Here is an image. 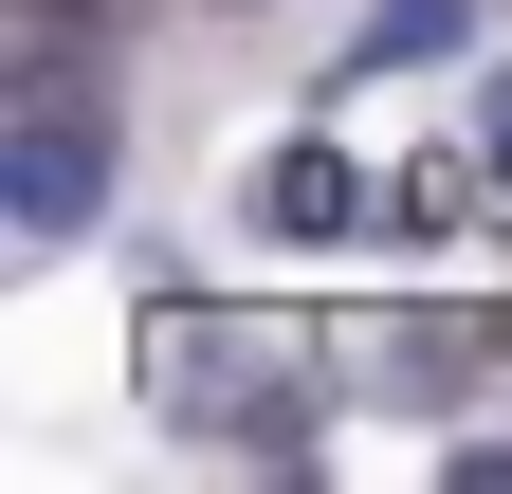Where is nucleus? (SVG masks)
Segmentation results:
<instances>
[{"label":"nucleus","instance_id":"nucleus-6","mask_svg":"<svg viewBox=\"0 0 512 494\" xmlns=\"http://www.w3.org/2000/svg\"><path fill=\"white\" fill-rule=\"evenodd\" d=\"M19 19H37V37H74V55H92V37H110V0H19Z\"/></svg>","mask_w":512,"mask_h":494},{"label":"nucleus","instance_id":"nucleus-5","mask_svg":"<svg viewBox=\"0 0 512 494\" xmlns=\"http://www.w3.org/2000/svg\"><path fill=\"white\" fill-rule=\"evenodd\" d=\"M439 37H458V0H384V19H366V55H348V74H403V55H439Z\"/></svg>","mask_w":512,"mask_h":494},{"label":"nucleus","instance_id":"nucleus-3","mask_svg":"<svg viewBox=\"0 0 512 494\" xmlns=\"http://www.w3.org/2000/svg\"><path fill=\"white\" fill-rule=\"evenodd\" d=\"M348 366H366L384 403H421V421H439V403H476V366H512V312H366Z\"/></svg>","mask_w":512,"mask_h":494},{"label":"nucleus","instance_id":"nucleus-2","mask_svg":"<svg viewBox=\"0 0 512 494\" xmlns=\"http://www.w3.org/2000/svg\"><path fill=\"white\" fill-rule=\"evenodd\" d=\"M92 202H110V92H92L74 37H37L19 92H0V220L19 238H92Z\"/></svg>","mask_w":512,"mask_h":494},{"label":"nucleus","instance_id":"nucleus-1","mask_svg":"<svg viewBox=\"0 0 512 494\" xmlns=\"http://www.w3.org/2000/svg\"><path fill=\"white\" fill-rule=\"evenodd\" d=\"M147 385H165V421H202V440L311 458V348L256 330V312H165L147 330Z\"/></svg>","mask_w":512,"mask_h":494},{"label":"nucleus","instance_id":"nucleus-4","mask_svg":"<svg viewBox=\"0 0 512 494\" xmlns=\"http://www.w3.org/2000/svg\"><path fill=\"white\" fill-rule=\"evenodd\" d=\"M256 220H275V238H348V220H366L348 147H275V165H256Z\"/></svg>","mask_w":512,"mask_h":494}]
</instances>
